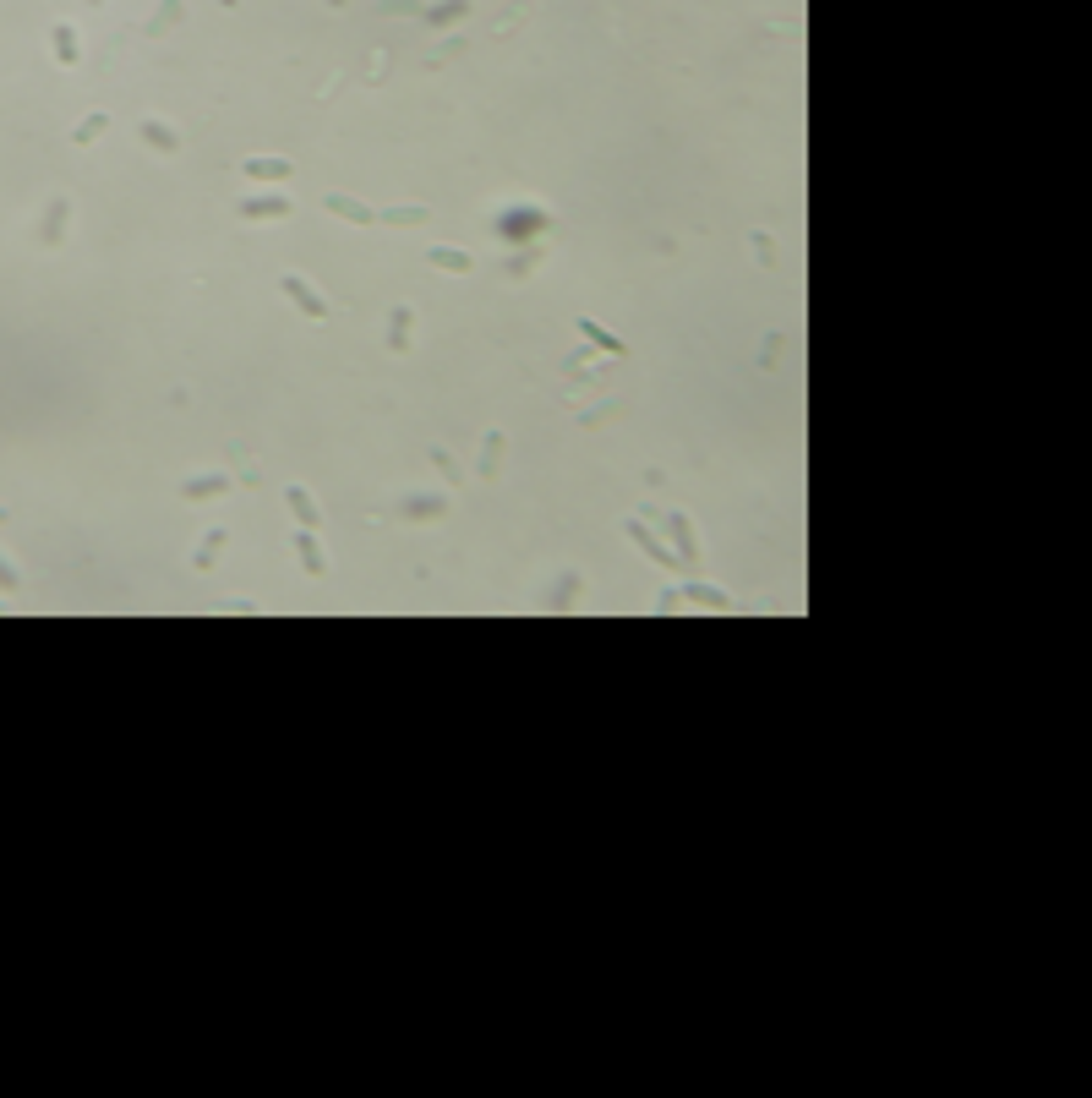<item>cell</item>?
Segmentation results:
<instances>
[{"label": "cell", "mask_w": 1092, "mask_h": 1098, "mask_svg": "<svg viewBox=\"0 0 1092 1098\" xmlns=\"http://www.w3.org/2000/svg\"><path fill=\"white\" fill-rule=\"evenodd\" d=\"M224 487H230L224 476H197V481H186L181 492H186V498H214V492H224Z\"/></svg>", "instance_id": "16"}, {"label": "cell", "mask_w": 1092, "mask_h": 1098, "mask_svg": "<svg viewBox=\"0 0 1092 1098\" xmlns=\"http://www.w3.org/2000/svg\"><path fill=\"white\" fill-rule=\"evenodd\" d=\"M667 530H672V541H678V558H683V569H689V563L700 558V547H694V530H689V519H683V514H667Z\"/></svg>", "instance_id": "9"}, {"label": "cell", "mask_w": 1092, "mask_h": 1098, "mask_svg": "<svg viewBox=\"0 0 1092 1098\" xmlns=\"http://www.w3.org/2000/svg\"><path fill=\"white\" fill-rule=\"evenodd\" d=\"M629 536H634V541H639V547H645V552H650V558H656V563H661V569H672V574H683V558H678V552H667V547H661V536H650V525H639V519H629Z\"/></svg>", "instance_id": "3"}, {"label": "cell", "mask_w": 1092, "mask_h": 1098, "mask_svg": "<svg viewBox=\"0 0 1092 1098\" xmlns=\"http://www.w3.org/2000/svg\"><path fill=\"white\" fill-rule=\"evenodd\" d=\"M683 601H694V607H711V612H732V596L716 591V585H700V580L683 585V591H667V596H661V607L672 612V607H683Z\"/></svg>", "instance_id": "1"}, {"label": "cell", "mask_w": 1092, "mask_h": 1098, "mask_svg": "<svg viewBox=\"0 0 1092 1098\" xmlns=\"http://www.w3.org/2000/svg\"><path fill=\"white\" fill-rule=\"evenodd\" d=\"M432 262L443 273H470L475 268V257H464V252H454V246H432Z\"/></svg>", "instance_id": "11"}, {"label": "cell", "mask_w": 1092, "mask_h": 1098, "mask_svg": "<svg viewBox=\"0 0 1092 1098\" xmlns=\"http://www.w3.org/2000/svg\"><path fill=\"white\" fill-rule=\"evenodd\" d=\"M295 552H300V563H306V574H328V558H322V547H317V530H295Z\"/></svg>", "instance_id": "5"}, {"label": "cell", "mask_w": 1092, "mask_h": 1098, "mask_svg": "<svg viewBox=\"0 0 1092 1098\" xmlns=\"http://www.w3.org/2000/svg\"><path fill=\"white\" fill-rule=\"evenodd\" d=\"M448 514V498L437 492V498H404L399 503V519H443Z\"/></svg>", "instance_id": "6"}, {"label": "cell", "mask_w": 1092, "mask_h": 1098, "mask_svg": "<svg viewBox=\"0 0 1092 1098\" xmlns=\"http://www.w3.org/2000/svg\"><path fill=\"white\" fill-rule=\"evenodd\" d=\"M497 465H503V432H486V454H481V481L497 476Z\"/></svg>", "instance_id": "13"}, {"label": "cell", "mask_w": 1092, "mask_h": 1098, "mask_svg": "<svg viewBox=\"0 0 1092 1098\" xmlns=\"http://www.w3.org/2000/svg\"><path fill=\"white\" fill-rule=\"evenodd\" d=\"M219 547H224V530H208V541H203V547H197V569H208Z\"/></svg>", "instance_id": "19"}, {"label": "cell", "mask_w": 1092, "mask_h": 1098, "mask_svg": "<svg viewBox=\"0 0 1092 1098\" xmlns=\"http://www.w3.org/2000/svg\"><path fill=\"white\" fill-rule=\"evenodd\" d=\"M328 214H339V219H350V224H377V214H371L366 203H355V197H344V192H333L328 197Z\"/></svg>", "instance_id": "8"}, {"label": "cell", "mask_w": 1092, "mask_h": 1098, "mask_svg": "<svg viewBox=\"0 0 1092 1098\" xmlns=\"http://www.w3.org/2000/svg\"><path fill=\"white\" fill-rule=\"evenodd\" d=\"M388 344H393V350H410V306H393V317H388Z\"/></svg>", "instance_id": "12"}, {"label": "cell", "mask_w": 1092, "mask_h": 1098, "mask_svg": "<svg viewBox=\"0 0 1092 1098\" xmlns=\"http://www.w3.org/2000/svg\"><path fill=\"white\" fill-rule=\"evenodd\" d=\"M99 132H104V115H88V121L77 126L72 137H77V143H93V137H99Z\"/></svg>", "instance_id": "21"}, {"label": "cell", "mask_w": 1092, "mask_h": 1098, "mask_svg": "<svg viewBox=\"0 0 1092 1098\" xmlns=\"http://www.w3.org/2000/svg\"><path fill=\"white\" fill-rule=\"evenodd\" d=\"M0 585H6V591H11V585H17V580H11V569H6V563H0Z\"/></svg>", "instance_id": "23"}, {"label": "cell", "mask_w": 1092, "mask_h": 1098, "mask_svg": "<svg viewBox=\"0 0 1092 1098\" xmlns=\"http://www.w3.org/2000/svg\"><path fill=\"white\" fill-rule=\"evenodd\" d=\"M143 137H148L154 148H165V154H176V148H181V137L170 132V126H159V121H143Z\"/></svg>", "instance_id": "14"}, {"label": "cell", "mask_w": 1092, "mask_h": 1098, "mask_svg": "<svg viewBox=\"0 0 1092 1098\" xmlns=\"http://www.w3.org/2000/svg\"><path fill=\"white\" fill-rule=\"evenodd\" d=\"M241 214H246V219H284L289 197H278V192H268V197H246V203H241Z\"/></svg>", "instance_id": "7"}, {"label": "cell", "mask_w": 1092, "mask_h": 1098, "mask_svg": "<svg viewBox=\"0 0 1092 1098\" xmlns=\"http://www.w3.org/2000/svg\"><path fill=\"white\" fill-rule=\"evenodd\" d=\"M464 11H470V0H443V6H432L426 17H432V22H459Z\"/></svg>", "instance_id": "18"}, {"label": "cell", "mask_w": 1092, "mask_h": 1098, "mask_svg": "<svg viewBox=\"0 0 1092 1098\" xmlns=\"http://www.w3.org/2000/svg\"><path fill=\"white\" fill-rule=\"evenodd\" d=\"M432 459H437V470H443V476H448V481H459V465H454V454H443V448H437V454H432Z\"/></svg>", "instance_id": "22"}, {"label": "cell", "mask_w": 1092, "mask_h": 1098, "mask_svg": "<svg viewBox=\"0 0 1092 1098\" xmlns=\"http://www.w3.org/2000/svg\"><path fill=\"white\" fill-rule=\"evenodd\" d=\"M426 208H388V214H377V224H426Z\"/></svg>", "instance_id": "15"}, {"label": "cell", "mask_w": 1092, "mask_h": 1098, "mask_svg": "<svg viewBox=\"0 0 1092 1098\" xmlns=\"http://www.w3.org/2000/svg\"><path fill=\"white\" fill-rule=\"evenodd\" d=\"M284 503H289V514L300 519V530H317V525H322L317 503H311V492L300 487V481H289V487H284Z\"/></svg>", "instance_id": "4"}, {"label": "cell", "mask_w": 1092, "mask_h": 1098, "mask_svg": "<svg viewBox=\"0 0 1092 1098\" xmlns=\"http://www.w3.org/2000/svg\"><path fill=\"white\" fill-rule=\"evenodd\" d=\"M579 333H585V339L596 344V350H612V355H623V339H612V333H601L596 322H579Z\"/></svg>", "instance_id": "17"}, {"label": "cell", "mask_w": 1092, "mask_h": 1098, "mask_svg": "<svg viewBox=\"0 0 1092 1098\" xmlns=\"http://www.w3.org/2000/svg\"><path fill=\"white\" fill-rule=\"evenodd\" d=\"M328 6H344V0H328Z\"/></svg>", "instance_id": "24"}, {"label": "cell", "mask_w": 1092, "mask_h": 1098, "mask_svg": "<svg viewBox=\"0 0 1092 1098\" xmlns=\"http://www.w3.org/2000/svg\"><path fill=\"white\" fill-rule=\"evenodd\" d=\"M284 295H289V300H295V306H300V311H306V317H311V322H322V317H328V300H322L317 290H311V284H306V279H300V273H289V279H284Z\"/></svg>", "instance_id": "2"}, {"label": "cell", "mask_w": 1092, "mask_h": 1098, "mask_svg": "<svg viewBox=\"0 0 1092 1098\" xmlns=\"http://www.w3.org/2000/svg\"><path fill=\"white\" fill-rule=\"evenodd\" d=\"M55 55H61V61H77V44H72V28H66V22L55 28Z\"/></svg>", "instance_id": "20"}, {"label": "cell", "mask_w": 1092, "mask_h": 1098, "mask_svg": "<svg viewBox=\"0 0 1092 1098\" xmlns=\"http://www.w3.org/2000/svg\"><path fill=\"white\" fill-rule=\"evenodd\" d=\"M241 170H246L251 181H284V176H295V170H289V159H246Z\"/></svg>", "instance_id": "10"}]
</instances>
